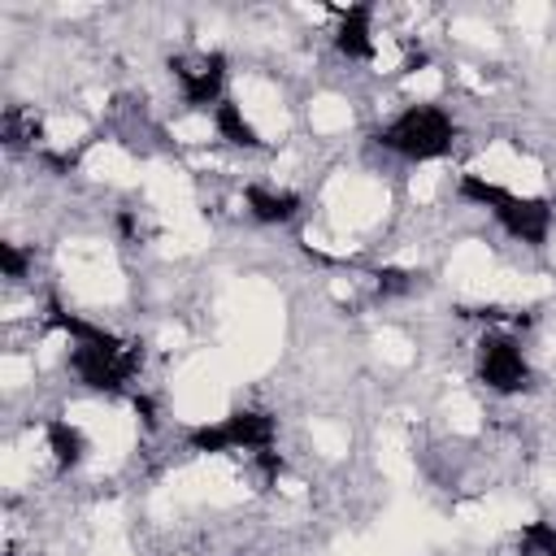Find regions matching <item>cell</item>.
I'll return each instance as SVG.
<instances>
[{"instance_id":"obj_1","label":"cell","mask_w":556,"mask_h":556,"mask_svg":"<svg viewBox=\"0 0 556 556\" xmlns=\"http://www.w3.org/2000/svg\"><path fill=\"white\" fill-rule=\"evenodd\" d=\"M356 122H361V104L339 87H317L304 100V126L308 139L317 143H339L348 130H356Z\"/></svg>"}]
</instances>
